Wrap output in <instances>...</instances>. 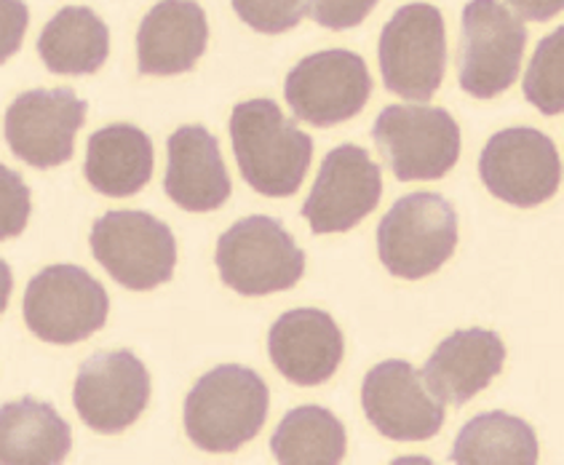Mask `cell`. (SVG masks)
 I'll return each mask as SVG.
<instances>
[{"mask_svg":"<svg viewBox=\"0 0 564 465\" xmlns=\"http://www.w3.org/2000/svg\"><path fill=\"white\" fill-rule=\"evenodd\" d=\"M30 212H33V198L22 174L0 163V241L22 236L30 223Z\"/></svg>","mask_w":564,"mask_h":465,"instance_id":"26","label":"cell"},{"mask_svg":"<svg viewBox=\"0 0 564 465\" xmlns=\"http://www.w3.org/2000/svg\"><path fill=\"white\" fill-rule=\"evenodd\" d=\"M391 465H436V463L429 461V457H423V455H406V457H397Z\"/></svg>","mask_w":564,"mask_h":465,"instance_id":"31","label":"cell"},{"mask_svg":"<svg viewBox=\"0 0 564 465\" xmlns=\"http://www.w3.org/2000/svg\"><path fill=\"white\" fill-rule=\"evenodd\" d=\"M372 140L401 182L442 180L460 159V126L431 105L386 108L372 126Z\"/></svg>","mask_w":564,"mask_h":465,"instance_id":"7","label":"cell"},{"mask_svg":"<svg viewBox=\"0 0 564 465\" xmlns=\"http://www.w3.org/2000/svg\"><path fill=\"white\" fill-rule=\"evenodd\" d=\"M524 97L543 116L564 110V28L543 37L524 75Z\"/></svg>","mask_w":564,"mask_h":465,"instance_id":"25","label":"cell"},{"mask_svg":"<svg viewBox=\"0 0 564 465\" xmlns=\"http://www.w3.org/2000/svg\"><path fill=\"white\" fill-rule=\"evenodd\" d=\"M11 289H14V275H11L9 262H6L3 257H0V316H3L6 307H9Z\"/></svg>","mask_w":564,"mask_h":465,"instance_id":"30","label":"cell"},{"mask_svg":"<svg viewBox=\"0 0 564 465\" xmlns=\"http://www.w3.org/2000/svg\"><path fill=\"white\" fill-rule=\"evenodd\" d=\"M24 324L52 345H75L108 324L105 286L78 266H48L24 289Z\"/></svg>","mask_w":564,"mask_h":465,"instance_id":"8","label":"cell"},{"mask_svg":"<svg viewBox=\"0 0 564 465\" xmlns=\"http://www.w3.org/2000/svg\"><path fill=\"white\" fill-rule=\"evenodd\" d=\"M166 196L185 212H215L230 198V174L217 137L204 126H180L166 142Z\"/></svg>","mask_w":564,"mask_h":465,"instance_id":"18","label":"cell"},{"mask_svg":"<svg viewBox=\"0 0 564 465\" xmlns=\"http://www.w3.org/2000/svg\"><path fill=\"white\" fill-rule=\"evenodd\" d=\"M380 196L382 174L372 155L359 144H340L318 169L303 217L316 236L346 233L378 209Z\"/></svg>","mask_w":564,"mask_h":465,"instance_id":"14","label":"cell"},{"mask_svg":"<svg viewBox=\"0 0 564 465\" xmlns=\"http://www.w3.org/2000/svg\"><path fill=\"white\" fill-rule=\"evenodd\" d=\"M506 345L492 329H457L425 361L423 382L438 401L463 407L503 372Z\"/></svg>","mask_w":564,"mask_h":465,"instance_id":"17","label":"cell"},{"mask_svg":"<svg viewBox=\"0 0 564 465\" xmlns=\"http://www.w3.org/2000/svg\"><path fill=\"white\" fill-rule=\"evenodd\" d=\"M209 43V24L198 3H155L137 33V67L142 75H180L196 67Z\"/></svg>","mask_w":564,"mask_h":465,"instance_id":"19","label":"cell"},{"mask_svg":"<svg viewBox=\"0 0 564 465\" xmlns=\"http://www.w3.org/2000/svg\"><path fill=\"white\" fill-rule=\"evenodd\" d=\"M37 54L54 75H91L108 62L110 33L86 6H65L43 28Z\"/></svg>","mask_w":564,"mask_h":465,"instance_id":"22","label":"cell"},{"mask_svg":"<svg viewBox=\"0 0 564 465\" xmlns=\"http://www.w3.org/2000/svg\"><path fill=\"white\" fill-rule=\"evenodd\" d=\"M479 174L495 198L532 209L560 191L562 159L549 134L532 126H511L485 144Z\"/></svg>","mask_w":564,"mask_h":465,"instance_id":"11","label":"cell"},{"mask_svg":"<svg viewBox=\"0 0 564 465\" xmlns=\"http://www.w3.org/2000/svg\"><path fill=\"white\" fill-rule=\"evenodd\" d=\"M84 121L86 102L67 86L24 91L6 110V142L19 161L54 169L73 159Z\"/></svg>","mask_w":564,"mask_h":465,"instance_id":"12","label":"cell"},{"mask_svg":"<svg viewBox=\"0 0 564 465\" xmlns=\"http://www.w3.org/2000/svg\"><path fill=\"white\" fill-rule=\"evenodd\" d=\"M73 431L62 414L33 396L0 407V465H62Z\"/></svg>","mask_w":564,"mask_h":465,"instance_id":"21","label":"cell"},{"mask_svg":"<svg viewBox=\"0 0 564 465\" xmlns=\"http://www.w3.org/2000/svg\"><path fill=\"white\" fill-rule=\"evenodd\" d=\"M372 9L375 3H308V11L316 17V22L332 30L356 28Z\"/></svg>","mask_w":564,"mask_h":465,"instance_id":"29","label":"cell"},{"mask_svg":"<svg viewBox=\"0 0 564 465\" xmlns=\"http://www.w3.org/2000/svg\"><path fill=\"white\" fill-rule=\"evenodd\" d=\"M84 174L102 196H134L153 177V142L131 123L105 126L89 137Z\"/></svg>","mask_w":564,"mask_h":465,"instance_id":"20","label":"cell"},{"mask_svg":"<svg viewBox=\"0 0 564 465\" xmlns=\"http://www.w3.org/2000/svg\"><path fill=\"white\" fill-rule=\"evenodd\" d=\"M284 97L294 118L327 129L365 110L372 97V75L365 56L348 48H327L292 67Z\"/></svg>","mask_w":564,"mask_h":465,"instance_id":"10","label":"cell"},{"mask_svg":"<svg viewBox=\"0 0 564 465\" xmlns=\"http://www.w3.org/2000/svg\"><path fill=\"white\" fill-rule=\"evenodd\" d=\"M369 423L393 442H429L444 425V404L410 361L391 358L372 367L361 386Z\"/></svg>","mask_w":564,"mask_h":465,"instance_id":"15","label":"cell"},{"mask_svg":"<svg viewBox=\"0 0 564 465\" xmlns=\"http://www.w3.org/2000/svg\"><path fill=\"white\" fill-rule=\"evenodd\" d=\"M234 11L260 33H284L308 14V3H234Z\"/></svg>","mask_w":564,"mask_h":465,"instance_id":"27","label":"cell"},{"mask_svg":"<svg viewBox=\"0 0 564 465\" xmlns=\"http://www.w3.org/2000/svg\"><path fill=\"white\" fill-rule=\"evenodd\" d=\"M273 367L297 386H322L332 380L346 354L340 326L327 311L297 307L279 316L268 332Z\"/></svg>","mask_w":564,"mask_h":465,"instance_id":"16","label":"cell"},{"mask_svg":"<svg viewBox=\"0 0 564 465\" xmlns=\"http://www.w3.org/2000/svg\"><path fill=\"white\" fill-rule=\"evenodd\" d=\"M73 401L91 431L116 436L148 410L150 375L131 350H102L80 364Z\"/></svg>","mask_w":564,"mask_h":465,"instance_id":"13","label":"cell"},{"mask_svg":"<svg viewBox=\"0 0 564 465\" xmlns=\"http://www.w3.org/2000/svg\"><path fill=\"white\" fill-rule=\"evenodd\" d=\"M91 251L112 281L131 292L172 281L177 266V238L159 217L140 209H118L99 217L91 228Z\"/></svg>","mask_w":564,"mask_h":465,"instance_id":"6","label":"cell"},{"mask_svg":"<svg viewBox=\"0 0 564 465\" xmlns=\"http://www.w3.org/2000/svg\"><path fill=\"white\" fill-rule=\"evenodd\" d=\"M538 436L528 420L492 410L463 425L449 457L455 465H538Z\"/></svg>","mask_w":564,"mask_h":465,"instance_id":"23","label":"cell"},{"mask_svg":"<svg viewBox=\"0 0 564 465\" xmlns=\"http://www.w3.org/2000/svg\"><path fill=\"white\" fill-rule=\"evenodd\" d=\"M271 407V391L254 369L223 364L206 372L185 399V433L198 450H241L262 431Z\"/></svg>","mask_w":564,"mask_h":465,"instance_id":"2","label":"cell"},{"mask_svg":"<svg viewBox=\"0 0 564 465\" xmlns=\"http://www.w3.org/2000/svg\"><path fill=\"white\" fill-rule=\"evenodd\" d=\"M230 140L241 177L260 196L290 198L313 161V137L297 129L273 99H247L230 116Z\"/></svg>","mask_w":564,"mask_h":465,"instance_id":"1","label":"cell"},{"mask_svg":"<svg viewBox=\"0 0 564 465\" xmlns=\"http://www.w3.org/2000/svg\"><path fill=\"white\" fill-rule=\"evenodd\" d=\"M346 425L335 412L303 404L275 425L271 452L279 465H340L346 457Z\"/></svg>","mask_w":564,"mask_h":465,"instance_id":"24","label":"cell"},{"mask_svg":"<svg viewBox=\"0 0 564 465\" xmlns=\"http://www.w3.org/2000/svg\"><path fill=\"white\" fill-rule=\"evenodd\" d=\"M457 247V212L438 193L399 198L378 228V255L388 273L417 281L434 275Z\"/></svg>","mask_w":564,"mask_h":465,"instance_id":"4","label":"cell"},{"mask_svg":"<svg viewBox=\"0 0 564 465\" xmlns=\"http://www.w3.org/2000/svg\"><path fill=\"white\" fill-rule=\"evenodd\" d=\"M219 279L243 298L292 289L305 273V251L284 223L268 215L238 219L219 236L215 255Z\"/></svg>","mask_w":564,"mask_h":465,"instance_id":"3","label":"cell"},{"mask_svg":"<svg viewBox=\"0 0 564 465\" xmlns=\"http://www.w3.org/2000/svg\"><path fill=\"white\" fill-rule=\"evenodd\" d=\"M528 28L511 6L474 0L463 9L460 89L476 99L509 91L519 75Z\"/></svg>","mask_w":564,"mask_h":465,"instance_id":"9","label":"cell"},{"mask_svg":"<svg viewBox=\"0 0 564 465\" xmlns=\"http://www.w3.org/2000/svg\"><path fill=\"white\" fill-rule=\"evenodd\" d=\"M30 9L19 0H0V65L11 60L28 33Z\"/></svg>","mask_w":564,"mask_h":465,"instance_id":"28","label":"cell"},{"mask_svg":"<svg viewBox=\"0 0 564 465\" xmlns=\"http://www.w3.org/2000/svg\"><path fill=\"white\" fill-rule=\"evenodd\" d=\"M380 73L391 94L429 102L447 71V35L442 11L431 3H406L380 35Z\"/></svg>","mask_w":564,"mask_h":465,"instance_id":"5","label":"cell"}]
</instances>
